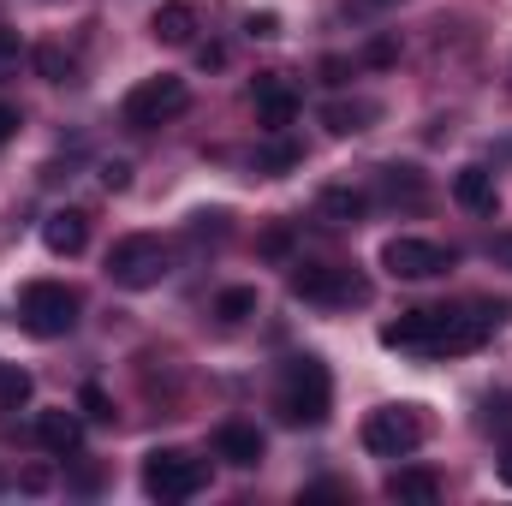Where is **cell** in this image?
<instances>
[{
	"instance_id": "obj_1",
	"label": "cell",
	"mask_w": 512,
	"mask_h": 506,
	"mask_svg": "<svg viewBox=\"0 0 512 506\" xmlns=\"http://www.w3.org/2000/svg\"><path fill=\"white\" fill-rule=\"evenodd\" d=\"M501 310H405L399 322L382 328L387 352H411V358H459V352H477L489 334H495Z\"/></svg>"
},
{
	"instance_id": "obj_2",
	"label": "cell",
	"mask_w": 512,
	"mask_h": 506,
	"mask_svg": "<svg viewBox=\"0 0 512 506\" xmlns=\"http://www.w3.org/2000/svg\"><path fill=\"white\" fill-rule=\"evenodd\" d=\"M274 411L292 429H322L328 411H334V376H328V364L310 358V352L286 358L280 364V387H274Z\"/></svg>"
},
{
	"instance_id": "obj_3",
	"label": "cell",
	"mask_w": 512,
	"mask_h": 506,
	"mask_svg": "<svg viewBox=\"0 0 512 506\" xmlns=\"http://www.w3.org/2000/svg\"><path fill=\"white\" fill-rule=\"evenodd\" d=\"M78 292L66 286V280H30L24 292H18V322L36 334V340H66L72 328H78Z\"/></svg>"
},
{
	"instance_id": "obj_4",
	"label": "cell",
	"mask_w": 512,
	"mask_h": 506,
	"mask_svg": "<svg viewBox=\"0 0 512 506\" xmlns=\"http://www.w3.org/2000/svg\"><path fill=\"white\" fill-rule=\"evenodd\" d=\"M185 108H191V84L173 78V72H155V78H143V84L126 90L120 120H126L131 131H155V126H167V120H179Z\"/></svg>"
},
{
	"instance_id": "obj_5",
	"label": "cell",
	"mask_w": 512,
	"mask_h": 506,
	"mask_svg": "<svg viewBox=\"0 0 512 506\" xmlns=\"http://www.w3.org/2000/svg\"><path fill=\"white\" fill-rule=\"evenodd\" d=\"M203 489H209V465L191 459L185 447H155V453H143V495H155V501H191V495H203Z\"/></svg>"
},
{
	"instance_id": "obj_6",
	"label": "cell",
	"mask_w": 512,
	"mask_h": 506,
	"mask_svg": "<svg viewBox=\"0 0 512 506\" xmlns=\"http://www.w3.org/2000/svg\"><path fill=\"white\" fill-rule=\"evenodd\" d=\"M286 286H292V298H304V304H364L370 298V280L358 274V268H340V262H298L292 274H286Z\"/></svg>"
},
{
	"instance_id": "obj_7",
	"label": "cell",
	"mask_w": 512,
	"mask_h": 506,
	"mask_svg": "<svg viewBox=\"0 0 512 506\" xmlns=\"http://www.w3.org/2000/svg\"><path fill=\"white\" fill-rule=\"evenodd\" d=\"M167 245L155 233H126L114 251H108V280L126 286V292H143V286H161L167 280Z\"/></svg>"
},
{
	"instance_id": "obj_8",
	"label": "cell",
	"mask_w": 512,
	"mask_h": 506,
	"mask_svg": "<svg viewBox=\"0 0 512 506\" xmlns=\"http://www.w3.org/2000/svg\"><path fill=\"white\" fill-rule=\"evenodd\" d=\"M364 447L376 459H411L423 447V411L417 405H382L364 417Z\"/></svg>"
},
{
	"instance_id": "obj_9",
	"label": "cell",
	"mask_w": 512,
	"mask_h": 506,
	"mask_svg": "<svg viewBox=\"0 0 512 506\" xmlns=\"http://www.w3.org/2000/svg\"><path fill=\"white\" fill-rule=\"evenodd\" d=\"M382 268L393 274V280H435V274L453 268V251L435 245V239H411V233H399V239H387L382 245Z\"/></svg>"
},
{
	"instance_id": "obj_10",
	"label": "cell",
	"mask_w": 512,
	"mask_h": 506,
	"mask_svg": "<svg viewBox=\"0 0 512 506\" xmlns=\"http://www.w3.org/2000/svg\"><path fill=\"white\" fill-rule=\"evenodd\" d=\"M251 102H256V126H268V131H286L298 120V90H292L280 72H262V78H256Z\"/></svg>"
},
{
	"instance_id": "obj_11",
	"label": "cell",
	"mask_w": 512,
	"mask_h": 506,
	"mask_svg": "<svg viewBox=\"0 0 512 506\" xmlns=\"http://www.w3.org/2000/svg\"><path fill=\"white\" fill-rule=\"evenodd\" d=\"M36 441H42V453H54V459H78V453H84V417L66 411V405L36 411Z\"/></svg>"
},
{
	"instance_id": "obj_12",
	"label": "cell",
	"mask_w": 512,
	"mask_h": 506,
	"mask_svg": "<svg viewBox=\"0 0 512 506\" xmlns=\"http://www.w3.org/2000/svg\"><path fill=\"white\" fill-rule=\"evenodd\" d=\"M197 30H203V18H197V6H191V0H161V6L149 12V36H155V42H167V48H185Z\"/></svg>"
},
{
	"instance_id": "obj_13",
	"label": "cell",
	"mask_w": 512,
	"mask_h": 506,
	"mask_svg": "<svg viewBox=\"0 0 512 506\" xmlns=\"http://www.w3.org/2000/svg\"><path fill=\"white\" fill-rule=\"evenodd\" d=\"M262 429L256 423H221L215 429V459H227V465H239V471H251V465H262Z\"/></svg>"
},
{
	"instance_id": "obj_14",
	"label": "cell",
	"mask_w": 512,
	"mask_h": 506,
	"mask_svg": "<svg viewBox=\"0 0 512 506\" xmlns=\"http://www.w3.org/2000/svg\"><path fill=\"white\" fill-rule=\"evenodd\" d=\"M42 245L54 256H78L90 245V215H84V209H54V215L42 221Z\"/></svg>"
},
{
	"instance_id": "obj_15",
	"label": "cell",
	"mask_w": 512,
	"mask_h": 506,
	"mask_svg": "<svg viewBox=\"0 0 512 506\" xmlns=\"http://www.w3.org/2000/svg\"><path fill=\"white\" fill-rule=\"evenodd\" d=\"M453 197H459L471 215H495V209H501V191H495V173H489V167H459V173H453Z\"/></svg>"
},
{
	"instance_id": "obj_16",
	"label": "cell",
	"mask_w": 512,
	"mask_h": 506,
	"mask_svg": "<svg viewBox=\"0 0 512 506\" xmlns=\"http://www.w3.org/2000/svg\"><path fill=\"white\" fill-rule=\"evenodd\" d=\"M364 209H370V197H364V191H352V185H328V191L316 197V215H322L328 227H358V221H364Z\"/></svg>"
},
{
	"instance_id": "obj_17",
	"label": "cell",
	"mask_w": 512,
	"mask_h": 506,
	"mask_svg": "<svg viewBox=\"0 0 512 506\" xmlns=\"http://www.w3.org/2000/svg\"><path fill=\"white\" fill-rule=\"evenodd\" d=\"M387 495L405 506H435L441 501V477L435 471H393L387 477Z\"/></svg>"
},
{
	"instance_id": "obj_18",
	"label": "cell",
	"mask_w": 512,
	"mask_h": 506,
	"mask_svg": "<svg viewBox=\"0 0 512 506\" xmlns=\"http://www.w3.org/2000/svg\"><path fill=\"white\" fill-rule=\"evenodd\" d=\"M376 114H382L376 102H334V108H322V120H328V131H334V137L370 131V120H376Z\"/></svg>"
},
{
	"instance_id": "obj_19",
	"label": "cell",
	"mask_w": 512,
	"mask_h": 506,
	"mask_svg": "<svg viewBox=\"0 0 512 506\" xmlns=\"http://www.w3.org/2000/svg\"><path fill=\"white\" fill-rule=\"evenodd\" d=\"M256 304H262V298H256V286H227V292L215 298V316H221V322L233 328V322H245V316H256Z\"/></svg>"
},
{
	"instance_id": "obj_20",
	"label": "cell",
	"mask_w": 512,
	"mask_h": 506,
	"mask_svg": "<svg viewBox=\"0 0 512 506\" xmlns=\"http://www.w3.org/2000/svg\"><path fill=\"white\" fill-rule=\"evenodd\" d=\"M298 161H304V149H298V143H286L280 131L256 149V167H262V173H286V167H298Z\"/></svg>"
},
{
	"instance_id": "obj_21",
	"label": "cell",
	"mask_w": 512,
	"mask_h": 506,
	"mask_svg": "<svg viewBox=\"0 0 512 506\" xmlns=\"http://www.w3.org/2000/svg\"><path fill=\"white\" fill-rule=\"evenodd\" d=\"M382 191L399 203H423V179H417V167H382Z\"/></svg>"
},
{
	"instance_id": "obj_22",
	"label": "cell",
	"mask_w": 512,
	"mask_h": 506,
	"mask_svg": "<svg viewBox=\"0 0 512 506\" xmlns=\"http://www.w3.org/2000/svg\"><path fill=\"white\" fill-rule=\"evenodd\" d=\"M24 399H30V370H18V364L0 358V411H18Z\"/></svg>"
},
{
	"instance_id": "obj_23",
	"label": "cell",
	"mask_w": 512,
	"mask_h": 506,
	"mask_svg": "<svg viewBox=\"0 0 512 506\" xmlns=\"http://www.w3.org/2000/svg\"><path fill=\"white\" fill-rule=\"evenodd\" d=\"M30 60H36V72H42L48 84H66V78H72V54H60L54 42H42V48H36Z\"/></svg>"
},
{
	"instance_id": "obj_24",
	"label": "cell",
	"mask_w": 512,
	"mask_h": 506,
	"mask_svg": "<svg viewBox=\"0 0 512 506\" xmlns=\"http://www.w3.org/2000/svg\"><path fill=\"white\" fill-rule=\"evenodd\" d=\"M78 411H84L90 423H114V399H108V393H102L96 381H90V387L78 393Z\"/></svg>"
},
{
	"instance_id": "obj_25",
	"label": "cell",
	"mask_w": 512,
	"mask_h": 506,
	"mask_svg": "<svg viewBox=\"0 0 512 506\" xmlns=\"http://www.w3.org/2000/svg\"><path fill=\"white\" fill-rule=\"evenodd\" d=\"M24 60V42H18V30H0V72H12Z\"/></svg>"
},
{
	"instance_id": "obj_26",
	"label": "cell",
	"mask_w": 512,
	"mask_h": 506,
	"mask_svg": "<svg viewBox=\"0 0 512 506\" xmlns=\"http://www.w3.org/2000/svg\"><path fill=\"white\" fill-rule=\"evenodd\" d=\"M102 185H108V191H126V185H131V167H126V161H108V167H102Z\"/></svg>"
},
{
	"instance_id": "obj_27",
	"label": "cell",
	"mask_w": 512,
	"mask_h": 506,
	"mask_svg": "<svg viewBox=\"0 0 512 506\" xmlns=\"http://www.w3.org/2000/svg\"><path fill=\"white\" fill-rule=\"evenodd\" d=\"M245 30H251V36H280V18H274V12H251Z\"/></svg>"
},
{
	"instance_id": "obj_28",
	"label": "cell",
	"mask_w": 512,
	"mask_h": 506,
	"mask_svg": "<svg viewBox=\"0 0 512 506\" xmlns=\"http://www.w3.org/2000/svg\"><path fill=\"white\" fill-rule=\"evenodd\" d=\"M18 126H24V120H18V108H12V102H0V143H12Z\"/></svg>"
},
{
	"instance_id": "obj_29",
	"label": "cell",
	"mask_w": 512,
	"mask_h": 506,
	"mask_svg": "<svg viewBox=\"0 0 512 506\" xmlns=\"http://www.w3.org/2000/svg\"><path fill=\"white\" fill-rule=\"evenodd\" d=\"M340 495H346L340 483H316V489H304V501H340Z\"/></svg>"
},
{
	"instance_id": "obj_30",
	"label": "cell",
	"mask_w": 512,
	"mask_h": 506,
	"mask_svg": "<svg viewBox=\"0 0 512 506\" xmlns=\"http://www.w3.org/2000/svg\"><path fill=\"white\" fill-rule=\"evenodd\" d=\"M346 72H352L346 60H322V78H328V84H346Z\"/></svg>"
},
{
	"instance_id": "obj_31",
	"label": "cell",
	"mask_w": 512,
	"mask_h": 506,
	"mask_svg": "<svg viewBox=\"0 0 512 506\" xmlns=\"http://www.w3.org/2000/svg\"><path fill=\"white\" fill-rule=\"evenodd\" d=\"M495 256H501V262L512 268V233H507V239H495Z\"/></svg>"
},
{
	"instance_id": "obj_32",
	"label": "cell",
	"mask_w": 512,
	"mask_h": 506,
	"mask_svg": "<svg viewBox=\"0 0 512 506\" xmlns=\"http://www.w3.org/2000/svg\"><path fill=\"white\" fill-rule=\"evenodd\" d=\"M501 483H512V447L501 453Z\"/></svg>"
},
{
	"instance_id": "obj_33",
	"label": "cell",
	"mask_w": 512,
	"mask_h": 506,
	"mask_svg": "<svg viewBox=\"0 0 512 506\" xmlns=\"http://www.w3.org/2000/svg\"><path fill=\"white\" fill-rule=\"evenodd\" d=\"M0 489H6V477H0Z\"/></svg>"
}]
</instances>
